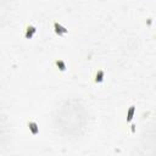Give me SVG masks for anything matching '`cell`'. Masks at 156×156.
Segmentation results:
<instances>
[{
  "label": "cell",
  "mask_w": 156,
  "mask_h": 156,
  "mask_svg": "<svg viewBox=\"0 0 156 156\" xmlns=\"http://www.w3.org/2000/svg\"><path fill=\"white\" fill-rule=\"evenodd\" d=\"M27 127H28V129H29L32 135H38L39 134V126H38V123L35 121L28 119L27 121Z\"/></svg>",
  "instance_id": "obj_4"
},
{
  "label": "cell",
  "mask_w": 156,
  "mask_h": 156,
  "mask_svg": "<svg viewBox=\"0 0 156 156\" xmlns=\"http://www.w3.org/2000/svg\"><path fill=\"white\" fill-rule=\"evenodd\" d=\"M52 29H54L55 34L58 35V37H62V35L68 33V29L65 26H62L60 22H57V21H52Z\"/></svg>",
  "instance_id": "obj_2"
},
{
  "label": "cell",
  "mask_w": 156,
  "mask_h": 156,
  "mask_svg": "<svg viewBox=\"0 0 156 156\" xmlns=\"http://www.w3.org/2000/svg\"><path fill=\"white\" fill-rule=\"evenodd\" d=\"M135 113V106L134 105H130L127 110V123H130L133 121V116Z\"/></svg>",
  "instance_id": "obj_6"
},
{
  "label": "cell",
  "mask_w": 156,
  "mask_h": 156,
  "mask_svg": "<svg viewBox=\"0 0 156 156\" xmlns=\"http://www.w3.org/2000/svg\"><path fill=\"white\" fill-rule=\"evenodd\" d=\"M35 33H37V27L33 23H27L24 26V29H23V37H24V39H32Z\"/></svg>",
  "instance_id": "obj_1"
},
{
  "label": "cell",
  "mask_w": 156,
  "mask_h": 156,
  "mask_svg": "<svg viewBox=\"0 0 156 156\" xmlns=\"http://www.w3.org/2000/svg\"><path fill=\"white\" fill-rule=\"evenodd\" d=\"M104 79H105V71H104L102 68L96 69L95 73H94V76H93L94 83H95V84H101V83L104 82Z\"/></svg>",
  "instance_id": "obj_3"
},
{
  "label": "cell",
  "mask_w": 156,
  "mask_h": 156,
  "mask_svg": "<svg viewBox=\"0 0 156 156\" xmlns=\"http://www.w3.org/2000/svg\"><path fill=\"white\" fill-rule=\"evenodd\" d=\"M54 65H55V67H56L60 72H65V71L67 69V65H66V62H65L62 58H56V60H54Z\"/></svg>",
  "instance_id": "obj_5"
}]
</instances>
